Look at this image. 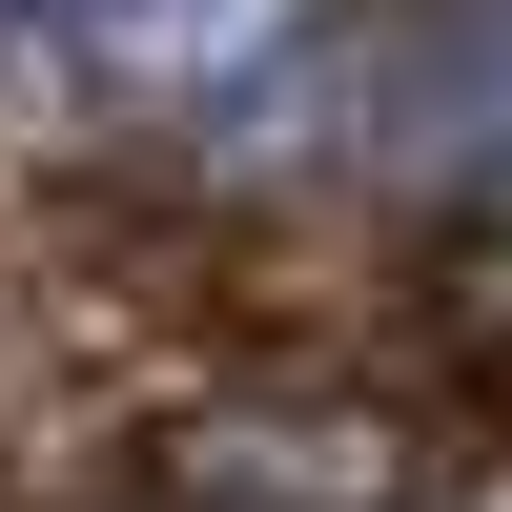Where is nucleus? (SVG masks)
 I'll return each instance as SVG.
<instances>
[{"mask_svg": "<svg viewBox=\"0 0 512 512\" xmlns=\"http://www.w3.org/2000/svg\"><path fill=\"white\" fill-rule=\"evenodd\" d=\"M41 41H62V103H267L308 0H41Z\"/></svg>", "mask_w": 512, "mask_h": 512, "instance_id": "nucleus-2", "label": "nucleus"}, {"mask_svg": "<svg viewBox=\"0 0 512 512\" xmlns=\"http://www.w3.org/2000/svg\"><path fill=\"white\" fill-rule=\"evenodd\" d=\"M267 144H328V164H410V185H472L512 164V0H349L328 41L267 62Z\"/></svg>", "mask_w": 512, "mask_h": 512, "instance_id": "nucleus-1", "label": "nucleus"}, {"mask_svg": "<svg viewBox=\"0 0 512 512\" xmlns=\"http://www.w3.org/2000/svg\"><path fill=\"white\" fill-rule=\"evenodd\" d=\"M0 123H62V41H41V0H0Z\"/></svg>", "mask_w": 512, "mask_h": 512, "instance_id": "nucleus-3", "label": "nucleus"}]
</instances>
